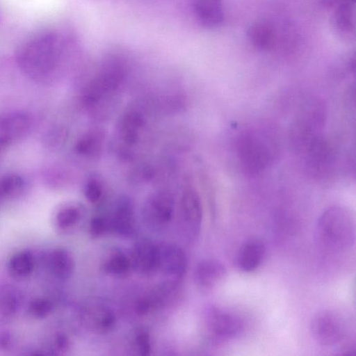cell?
<instances>
[{
	"mask_svg": "<svg viewBox=\"0 0 356 356\" xmlns=\"http://www.w3.org/2000/svg\"><path fill=\"white\" fill-rule=\"evenodd\" d=\"M315 234L318 245L328 252H343L351 249L355 239L352 212L341 205L327 208L318 219Z\"/></svg>",
	"mask_w": 356,
	"mask_h": 356,
	"instance_id": "1",
	"label": "cell"
},
{
	"mask_svg": "<svg viewBox=\"0 0 356 356\" xmlns=\"http://www.w3.org/2000/svg\"><path fill=\"white\" fill-rule=\"evenodd\" d=\"M61 53L59 38L54 33H44L23 44L17 59L21 67L33 76H43L57 66Z\"/></svg>",
	"mask_w": 356,
	"mask_h": 356,
	"instance_id": "2",
	"label": "cell"
},
{
	"mask_svg": "<svg viewBox=\"0 0 356 356\" xmlns=\"http://www.w3.org/2000/svg\"><path fill=\"white\" fill-rule=\"evenodd\" d=\"M325 120V108L316 99L307 100L300 108L290 127L289 136L293 148L299 153L318 137Z\"/></svg>",
	"mask_w": 356,
	"mask_h": 356,
	"instance_id": "3",
	"label": "cell"
},
{
	"mask_svg": "<svg viewBox=\"0 0 356 356\" xmlns=\"http://www.w3.org/2000/svg\"><path fill=\"white\" fill-rule=\"evenodd\" d=\"M310 330L317 343L325 347H337V352L355 340V337L350 335L346 319L332 310L316 313L312 319Z\"/></svg>",
	"mask_w": 356,
	"mask_h": 356,
	"instance_id": "4",
	"label": "cell"
},
{
	"mask_svg": "<svg viewBox=\"0 0 356 356\" xmlns=\"http://www.w3.org/2000/svg\"><path fill=\"white\" fill-rule=\"evenodd\" d=\"M236 155L241 169L248 175H255L270 165L272 151L266 140L254 132L240 135L236 143Z\"/></svg>",
	"mask_w": 356,
	"mask_h": 356,
	"instance_id": "5",
	"label": "cell"
},
{
	"mask_svg": "<svg viewBox=\"0 0 356 356\" xmlns=\"http://www.w3.org/2000/svg\"><path fill=\"white\" fill-rule=\"evenodd\" d=\"M124 70L115 59L106 63L99 74L89 83L83 95V102L91 106L116 91L122 82Z\"/></svg>",
	"mask_w": 356,
	"mask_h": 356,
	"instance_id": "6",
	"label": "cell"
},
{
	"mask_svg": "<svg viewBox=\"0 0 356 356\" xmlns=\"http://www.w3.org/2000/svg\"><path fill=\"white\" fill-rule=\"evenodd\" d=\"M205 323L210 340L216 343L235 338L243 328L238 316L215 307L207 312Z\"/></svg>",
	"mask_w": 356,
	"mask_h": 356,
	"instance_id": "7",
	"label": "cell"
},
{
	"mask_svg": "<svg viewBox=\"0 0 356 356\" xmlns=\"http://www.w3.org/2000/svg\"><path fill=\"white\" fill-rule=\"evenodd\" d=\"M180 206L186 233L195 238L201 227L203 210L200 197L194 188L188 186L183 191Z\"/></svg>",
	"mask_w": 356,
	"mask_h": 356,
	"instance_id": "8",
	"label": "cell"
},
{
	"mask_svg": "<svg viewBox=\"0 0 356 356\" xmlns=\"http://www.w3.org/2000/svg\"><path fill=\"white\" fill-rule=\"evenodd\" d=\"M174 201L167 191L154 193L145 203L144 214L146 220L154 226H162L168 223L172 216Z\"/></svg>",
	"mask_w": 356,
	"mask_h": 356,
	"instance_id": "9",
	"label": "cell"
},
{
	"mask_svg": "<svg viewBox=\"0 0 356 356\" xmlns=\"http://www.w3.org/2000/svg\"><path fill=\"white\" fill-rule=\"evenodd\" d=\"M131 266L138 273L147 275L159 269V246L147 240L136 243L132 250Z\"/></svg>",
	"mask_w": 356,
	"mask_h": 356,
	"instance_id": "10",
	"label": "cell"
},
{
	"mask_svg": "<svg viewBox=\"0 0 356 356\" xmlns=\"http://www.w3.org/2000/svg\"><path fill=\"white\" fill-rule=\"evenodd\" d=\"M159 269L164 273L174 277H180L185 273L187 266L184 252L173 244L159 246Z\"/></svg>",
	"mask_w": 356,
	"mask_h": 356,
	"instance_id": "11",
	"label": "cell"
},
{
	"mask_svg": "<svg viewBox=\"0 0 356 356\" xmlns=\"http://www.w3.org/2000/svg\"><path fill=\"white\" fill-rule=\"evenodd\" d=\"M266 254L264 243L258 238H251L241 247L237 255V266L243 272L255 270L262 263Z\"/></svg>",
	"mask_w": 356,
	"mask_h": 356,
	"instance_id": "12",
	"label": "cell"
},
{
	"mask_svg": "<svg viewBox=\"0 0 356 356\" xmlns=\"http://www.w3.org/2000/svg\"><path fill=\"white\" fill-rule=\"evenodd\" d=\"M46 266L50 273L60 280L69 279L74 270V261L70 252L63 248L51 250L45 259Z\"/></svg>",
	"mask_w": 356,
	"mask_h": 356,
	"instance_id": "13",
	"label": "cell"
},
{
	"mask_svg": "<svg viewBox=\"0 0 356 356\" xmlns=\"http://www.w3.org/2000/svg\"><path fill=\"white\" fill-rule=\"evenodd\" d=\"M227 270L217 259H208L200 262L195 269L197 284L204 289H213L225 277Z\"/></svg>",
	"mask_w": 356,
	"mask_h": 356,
	"instance_id": "14",
	"label": "cell"
},
{
	"mask_svg": "<svg viewBox=\"0 0 356 356\" xmlns=\"http://www.w3.org/2000/svg\"><path fill=\"white\" fill-rule=\"evenodd\" d=\"M193 8L200 23L207 28L219 26L223 20L222 0H193Z\"/></svg>",
	"mask_w": 356,
	"mask_h": 356,
	"instance_id": "15",
	"label": "cell"
},
{
	"mask_svg": "<svg viewBox=\"0 0 356 356\" xmlns=\"http://www.w3.org/2000/svg\"><path fill=\"white\" fill-rule=\"evenodd\" d=\"M110 230L120 235L129 236L134 231V213L133 207L127 199L120 200L108 218Z\"/></svg>",
	"mask_w": 356,
	"mask_h": 356,
	"instance_id": "16",
	"label": "cell"
},
{
	"mask_svg": "<svg viewBox=\"0 0 356 356\" xmlns=\"http://www.w3.org/2000/svg\"><path fill=\"white\" fill-rule=\"evenodd\" d=\"M21 305V294L13 285L0 282V324L11 321Z\"/></svg>",
	"mask_w": 356,
	"mask_h": 356,
	"instance_id": "17",
	"label": "cell"
},
{
	"mask_svg": "<svg viewBox=\"0 0 356 356\" xmlns=\"http://www.w3.org/2000/svg\"><path fill=\"white\" fill-rule=\"evenodd\" d=\"M35 258L29 250H20L14 252L8 259L7 270L13 278L24 280L29 278L35 268Z\"/></svg>",
	"mask_w": 356,
	"mask_h": 356,
	"instance_id": "18",
	"label": "cell"
},
{
	"mask_svg": "<svg viewBox=\"0 0 356 356\" xmlns=\"http://www.w3.org/2000/svg\"><path fill=\"white\" fill-rule=\"evenodd\" d=\"M83 209L80 204L67 202L60 205L53 215L54 227L60 232L68 231L80 222Z\"/></svg>",
	"mask_w": 356,
	"mask_h": 356,
	"instance_id": "19",
	"label": "cell"
},
{
	"mask_svg": "<svg viewBox=\"0 0 356 356\" xmlns=\"http://www.w3.org/2000/svg\"><path fill=\"white\" fill-rule=\"evenodd\" d=\"M144 126L143 115L136 110L131 109L122 115L119 125L120 138L127 145L135 144Z\"/></svg>",
	"mask_w": 356,
	"mask_h": 356,
	"instance_id": "20",
	"label": "cell"
},
{
	"mask_svg": "<svg viewBox=\"0 0 356 356\" xmlns=\"http://www.w3.org/2000/svg\"><path fill=\"white\" fill-rule=\"evenodd\" d=\"M29 124L27 115L23 113H11L0 119V132L13 143L26 133Z\"/></svg>",
	"mask_w": 356,
	"mask_h": 356,
	"instance_id": "21",
	"label": "cell"
},
{
	"mask_svg": "<svg viewBox=\"0 0 356 356\" xmlns=\"http://www.w3.org/2000/svg\"><path fill=\"white\" fill-rule=\"evenodd\" d=\"M104 141L102 131L89 130L81 135L75 144V151L79 155L89 159L97 157L102 152Z\"/></svg>",
	"mask_w": 356,
	"mask_h": 356,
	"instance_id": "22",
	"label": "cell"
},
{
	"mask_svg": "<svg viewBox=\"0 0 356 356\" xmlns=\"http://www.w3.org/2000/svg\"><path fill=\"white\" fill-rule=\"evenodd\" d=\"M248 38L255 48L260 50L270 49L275 40V29L266 21H257L248 29Z\"/></svg>",
	"mask_w": 356,
	"mask_h": 356,
	"instance_id": "23",
	"label": "cell"
},
{
	"mask_svg": "<svg viewBox=\"0 0 356 356\" xmlns=\"http://www.w3.org/2000/svg\"><path fill=\"white\" fill-rule=\"evenodd\" d=\"M24 188L25 181L18 175H7L0 180V197H17L23 193Z\"/></svg>",
	"mask_w": 356,
	"mask_h": 356,
	"instance_id": "24",
	"label": "cell"
},
{
	"mask_svg": "<svg viewBox=\"0 0 356 356\" xmlns=\"http://www.w3.org/2000/svg\"><path fill=\"white\" fill-rule=\"evenodd\" d=\"M104 270L114 275H124L131 266V260L122 252L115 251L111 254L104 263Z\"/></svg>",
	"mask_w": 356,
	"mask_h": 356,
	"instance_id": "25",
	"label": "cell"
},
{
	"mask_svg": "<svg viewBox=\"0 0 356 356\" xmlns=\"http://www.w3.org/2000/svg\"><path fill=\"white\" fill-rule=\"evenodd\" d=\"M335 24L343 33H350L354 28L353 7L350 1L342 3L335 13Z\"/></svg>",
	"mask_w": 356,
	"mask_h": 356,
	"instance_id": "26",
	"label": "cell"
},
{
	"mask_svg": "<svg viewBox=\"0 0 356 356\" xmlns=\"http://www.w3.org/2000/svg\"><path fill=\"white\" fill-rule=\"evenodd\" d=\"M52 302L46 298H36L32 300L27 307L28 314L35 319L47 318L52 312Z\"/></svg>",
	"mask_w": 356,
	"mask_h": 356,
	"instance_id": "27",
	"label": "cell"
},
{
	"mask_svg": "<svg viewBox=\"0 0 356 356\" xmlns=\"http://www.w3.org/2000/svg\"><path fill=\"white\" fill-rule=\"evenodd\" d=\"M104 188L101 181L97 178H90L84 186V195L86 198L91 203L99 202L103 196Z\"/></svg>",
	"mask_w": 356,
	"mask_h": 356,
	"instance_id": "28",
	"label": "cell"
},
{
	"mask_svg": "<svg viewBox=\"0 0 356 356\" xmlns=\"http://www.w3.org/2000/svg\"><path fill=\"white\" fill-rule=\"evenodd\" d=\"M90 230L92 236L98 237L110 230L108 219L102 216L94 217L90 224Z\"/></svg>",
	"mask_w": 356,
	"mask_h": 356,
	"instance_id": "29",
	"label": "cell"
},
{
	"mask_svg": "<svg viewBox=\"0 0 356 356\" xmlns=\"http://www.w3.org/2000/svg\"><path fill=\"white\" fill-rule=\"evenodd\" d=\"M65 130L60 128H56L49 132L46 136L45 142L49 147H56L65 140Z\"/></svg>",
	"mask_w": 356,
	"mask_h": 356,
	"instance_id": "30",
	"label": "cell"
},
{
	"mask_svg": "<svg viewBox=\"0 0 356 356\" xmlns=\"http://www.w3.org/2000/svg\"><path fill=\"white\" fill-rule=\"evenodd\" d=\"M69 345L70 341L67 337L63 334H58L54 337L51 349L54 353H59L67 350Z\"/></svg>",
	"mask_w": 356,
	"mask_h": 356,
	"instance_id": "31",
	"label": "cell"
},
{
	"mask_svg": "<svg viewBox=\"0 0 356 356\" xmlns=\"http://www.w3.org/2000/svg\"><path fill=\"white\" fill-rule=\"evenodd\" d=\"M136 343L141 353H146L149 350V338L145 333L140 332L137 334Z\"/></svg>",
	"mask_w": 356,
	"mask_h": 356,
	"instance_id": "32",
	"label": "cell"
},
{
	"mask_svg": "<svg viewBox=\"0 0 356 356\" xmlns=\"http://www.w3.org/2000/svg\"><path fill=\"white\" fill-rule=\"evenodd\" d=\"M12 338L9 333L0 332V350L6 349L10 346Z\"/></svg>",
	"mask_w": 356,
	"mask_h": 356,
	"instance_id": "33",
	"label": "cell"
}]
</instances>
